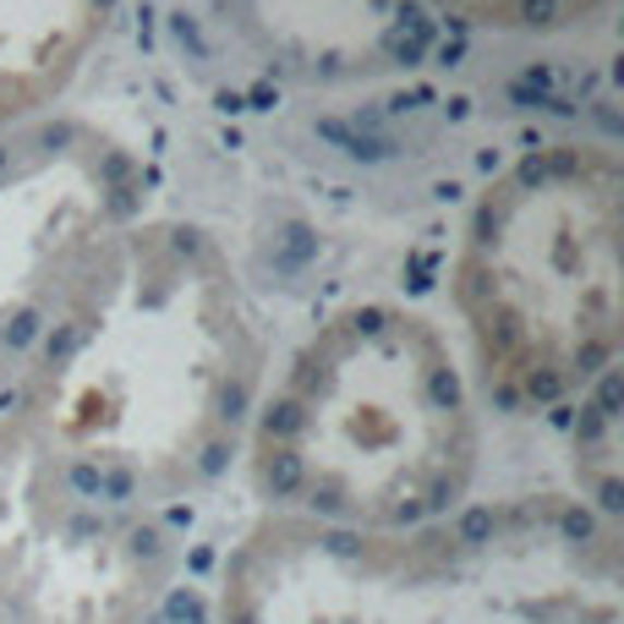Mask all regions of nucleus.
I'll list each match as a JSON object with an SVG mask.
<instances>
[{
  "label": "nucleus",
  "mask_w": 624,
  "mask_h": 624,
  "mask_svg": "<svg viewBox=\"0 0 624 624\" xmlns=\"http://www.w3.org/2000/svg\"><path fill=\"white\" fill-rule=\"evenodd\" d=\"M219 624H624L619 542L569 504L400 531L274 515L225 559Z\"/></svg>",
  "instance_id": "nucleus-1"
},
{
  "label": "nucleus",
  "mask_w": 624,
  "mask_h": 624,
  "mask_svg": "<svg viewBox=\"0 0 624 624\" xmlns=\"http://www.w3.org/2000/svg\"><path fill=\"white\" fill-rule=\"evenodd\" d=\"M252 466L290 520L400 531L455 515L477 422L449 346L395 312L329 324L263 406Z\"/></svg>",
  "instance_id": "nucleus-2"
},
{
  "label": "nucleus",
  "mask_w": 624,
  "mask_h": 624,
  "mask_svg": "<svg viewBox=\"0 0 624 624\" xmlns=\"http://www.w3.org/2000/svg\"><path fill=\"white\" fill-rule=\"evenodd\" d=\"M170 537L0 417V624H154Z\"/></svg>",
  "instance_id": "nucleus-3"
}]
</instances>
